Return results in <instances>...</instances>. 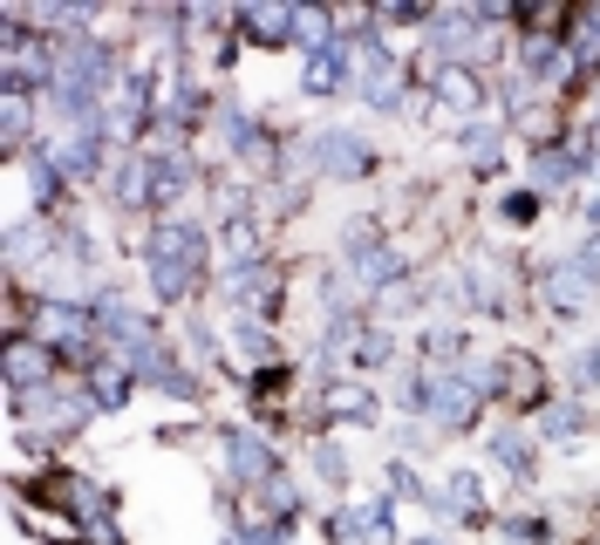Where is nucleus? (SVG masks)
<instances>
[{
  "label": "nucleus",
  "mask_w": 600,
  "mask_h": 545,
  "mask_svg": "<svg viewBox=\"0 0 600 545\" xmlns=\"http://www.w3.org/2000/svg\"><path fill=\"white\" fill-rule=\"evenodd\" d=\"M574 164H580V150H574V144H553V150H540V164H532V184L553 191V184L574 178Z\"/></svg>",
  "instance_id": "4468645a"
},
{
  "label": "nucleus",
  "mask_w": 600,
  "mask_h": 545,
  "mask_svg": "<svg viewBox=\"0 0 600 545\" xmlns=\"http://www.w3.org/2000/svg\"><path fill=\"white\" fill-rule=\"evenodd\" d=\"M423 409H430V423H444V430H464L471 423V416H478V389H471V382L464 375H430L423 382V396H417Z\"/></svg>",
  "instance_id": "f03ea898"
},
{
  "label": "nucleus",
  "mask_w": 600,
  "mask_h": 545,
  "mask_svg": "<svg viewBox=\"0 0 600 545\" xmlns=\"http://www.w3.org/2000/svg\"><path fill=\"white\" fill-rule=\"evenodd\" d=\"M457 355H464V341H457L451 328H437V334H430V362H457Z\"/></svg>",
  "instance_id": "b1692460"
},
{
  "label": "nucleus",
  "mask_w": 600,
  "mask_h": 545,
  "mask_svg": "<svg viewBox=\"0 0 600 545\" xmlns=\"http://www.w3.org/2000/svg\"><path fill=\"white\" fill-rule=\"evenodd\" d=\"M131 375H137L131 362H116V368H97V402H103V409H116L123 396H131Z\"/></svg>",
  "instance_id": "a211bd4d"
},
{
  "label": "nucleus",
  "mask_w": 600,
  "mask_h": 545,
  "mask_svg": "<svg viewBox=\"0 0 600 545\" xmlns=\"http://www.w3.org/2000/svg\"><path fill=\"white\" fill-rule=\"evenodd\" d=\"M491 457H505V470H532V451H525V436H512V430H505V436H491Z\"/></svg>",
  "instance_id": "412c9836"
},
{
  "label": "nucleus",
  "mask_w": 600,
  "mask_h": 545,
  "mask_svg": "<svg viewBox=\"0 0 600 545\" xmlns=\"http://www.w3.org/2000/svg\"><path fill=\"white\" fill-rule=\"evenodd\" d=\"M546 436H580V402H546Z\"/></svg>",
  "instance_id": "aec40b11"
},
{
  "label": "nucleus",
  "mask_w": 600,
  "mask_h": 545,
  "mask_svg": "<svg viewBox=\"0 0 600 545\" xmlns=\"http://www.w3.org/2000/svg\"><path fill=\"white\" fill-rule=\"evenodd\" d=\"M8 382H14L21 396H42L48 382H55V348L35 341V334H14L8 341Z\"/></svg>",
  "instance_id": "7ed1b4c3"
},
{
  "label": "nucleus",
  "mask_w": 600,
  "mask_h": 545,
  "mask_svg": "<svg viewBox=\"0 0 600 545\" xmlns=\"http://www.w3.org/2000/svg\"><path fill=\"white\" fill-rule=\"evenodd\" d=\"M498 382H512V389H505L512 402H540V389H546V375H540V362H532V355H505L498 362Z\"/></svg>",
  "instance_id": "ddd939ff"
},
{
  "label": "nucleus",
  "mask_w": 600,
  "mask_h": 545,
  "mask_svg": "<svg viewBox=\"0 0 600 545\" xmlns=\"http://www.w3.org/2000/svg\"><path fill=\"white\" fill-rule=\"evenodd\" d=\"M587 382H600V348H593V355H587Z\"/></svg>",
  "instance_id": "bb28decb"
},
{
  "label": "nucleus",
  "mask_w": 600,
  "mask_h": 545,
  "mask_svg": "<svg viewBox=\"0 0 600 545\" xmlns=\"http://www.w3.org/2000/svg\"><path fill=\"white\" fill-rule=\"evenodd\" d=\"M593 273H600V246H587L580 260H566V266H553V280H546V294H553V307H580V300L593 294Z\"/></svg>",
  "instance_id": "39448f33"
},
{
  "label": "nucleus",
  "mask_w": 600,
  "mask_h": 545,
  "mask_svg": "<svg viewBox=\"0 0 600 545\" xmlns=\"http://www.w3.org/2000/svg\"><path fill=\"white\" fill-rule=\"evenodd\" d=\"M150 198H171V191H184L192 184V164H184V157H150Z\"/></svg>",
  "instance_id": "2eb2a0df"
},
{
  "label": "nucleus",
  "mask_w": 600,
  "mask_h": 545,
  "mask_svg": "<svg viewBox=\"0 0 600 545\" xmlns=\"http://www.w3.org/2000/svg\"><path fill=\"white\" fill-rule=\"evenodd\" d=\"M35 341H48V348H82L89 341V314L82 307H35Z\"/></svg>",
  "instance_id": "9d476101"
},
{
  "label": "nucleus",
  "mask_w": 600,
  "mask_h": 545,
  "mask_svg": "<svg viewBox=\"0 0 600 545\" xmlns=\"http://www.w3.org/2000/svg\"><path fill=\"white\" fill-rule=\"evenodd\" d=\"M328 409H341V416H369L375 402H369V389H355V382H335V389H328Z\"/></svg>",
  "instance_id": "4be33fe9"
},
{
  "label": "nucleus",
  "mask_w": 600,
  "mask_h": 545,
  "mask_svg": "<svg viewBox=\"0 0 600 545\" xmlns=\"http://www.w3.org/2000/svg\"><path fill=\"white\" fill-rule=\"evenodd\" d=\"M226 457H233V477H239V485H267V477H273V443H267V436L233 430V436H226Z\"/></svg>",
  "instance_id": "0eeeda50"
},
{
  "label": "nucleus",
  "mask_w": 600,
  "mask_h": 545,
  "mask_svg": "<svg viewBox=\"0 0 600 545\" xmlns=\"http://www.w3.org/2000/svg\"><path fill=\"white\" fill-rule=\"evenodd\" d=\"M226 294H233L239 307H252V314H273V307H280V280H273V266L252 260V266H239V273L226 280Z\"/></svg>",
  "instance_id": "6e6552de"
},
{
  "label": "nucleus",
  "mask_w": 600,
  "mask_h": 545,
  "mask_svg": "<svg viewBox=\"0 0 600 545\" xmlns=\"http://www.w3.org/2000/svg\"><path fill=\"white\" fill-rule=\"evenodd\" d=\"M417 545H437V538H417Z\"/></svg>",
  "instance_id": "cd10ccee"
},
{
  "label": "nucleus",
  "mask_w": 600,
  "mask_h": 545,
  "mask_svg": "<svg viewBox=\"0 0 600 545\" xmlns=\"http://www.w3.org/2000/svg\"><path fill=\"white\" fill-rule=\"evenodd\" d=\"M294 42L328 48V42H335V14H328V8H294Z\"/></svg>",
  "instance_id": "dca6fc26"
},
{
  "label": "nucleus",
  "mask_w": 600,
  "mask_h": 545,
  "mask_svg": "<svg viewBox=\"0 0 600 545\" xmlns=\"http://www.w3.org/2000/svg\"><path fill=\"white\" fill-rule=\"evenodd\" d=\"M505 212H512V218H532V212H540V191H512V198H505Z\"/></svg>",
  "instance_id": "393cba45"
},
{
  "label": "nucleus",
  "mask_w": 600,
  "mask_h": 545,
  "mask_svg": "<svg viewBox=\"0 0 600 545\" xmlns=\"http://www.w3.org/2000/svg\"><path fill=\"white\" fill-rule=\"evenodd\" d=\"M205 273V232L199 226H157V239H150V286L165 300H178V294H192V280Z\"/></svg>",
  "instance_id": "f257e3e1"
},
{
  "label": "nucleus",
  "mask_w": 600,
  "mask_h": 545,
  "mask_svg": "<svg viewBox=\"0 0 600 545\" xmlns=\"http://www.w3.org/2000/svg\"><path fill=\"white\" fill-rule=\"evenodd\" d=\"M464 157H471V164H498V123H471V130H464Z\"/></svg>",
  "instance_id": "f3484780"
},
{
  "label": "nucleus",
  "mask_w": 600,
  "mask_h": 545,
  "mask_svg": "<svg viewBox=\"0 0 600 545\" xmlns=\"http://www.w3.org/2000/svg\"><path fill=\"white\" fill-rule=\"evenodd\" d=\"M239 27H246L252 42H267V48H280V42L294 35V8H267V0H260V8H246V14H239Z\"/></svg>",
  "instance_id": "9b49d317"
},
{
  "label": "nucleus",
  "mask_w": 600,
  "mask_h": 545,
  "mask_svg": "<svg viewBox=\"0 0 600 545\" xmlns=\"http://www.w3.org/2000/svg\"><path fill=\"white\" fill-rule=\"evenodd\" d=\"M328 532H335V538H349V545H389V538H396L389 498H383V504H362V511H335Z\"/></svg>",
  "instance_id": "20e7f679"
},
{
  "label": "nucleus",
  "mask_w": 600,
  "mask_h": 545,
  "mask_svg": "<svg viewBox=\"0 0 600 545\" xmlns=\"http://www.w3.org/2000/svg\"><path fill=\"white\" fill-rule=\"evenodd\" d=\"M314 464H321V477H335V485H341V470H349V464H341V451H328V443L314 451Z\"/></svg>",
  "instance_id": "a878e982"
},
{
  "label": "nucleus",
  "mask_w": 600,
  "mask_h": 545,
  "mask_svg": "<svg viewBox=\"0 0 600 545\" xmlns=\"http://www.w3.org/2000/svg\"><path fill=\"white\" fill-rule=\"evenodd\" d=\"M0 130H8V144L27 137V95L21 89H8V103H0Z\"/></svg>",
  "instance_id": "6ab92c4d"
},
{
  "label": "nucleus",
  "mask_w": 600,
  "mask_h": 545,
  "mask_svg": "<svg viewBox=\"0 0 600 545\" xmlns=\"http://www.w3.org/2000/svg\"><path fill=\"white\" fill-rule=\"evenodd\" d=\"M252 396H287V368H260V375H252Z\"/></svg>",
  "instance_id": "5701e85b"
},
{
  "label": "nucleus",
  "mask_w": 600,
  "mask_h": 545,
  "mask_svg": "<svg viewBox=\"0 0 600 545\" xmlns=\"http://www.w3.org/2000/svg\"><path fill=\"white\" fill-rule=\"evenodd\" d=\"M349 55H355V42H341V35H335L328 48H314V61H307V89H314V95L341 89V82L355 76V61H349Z\"/></svg>",
  "instance_id": "1a4fd4ad"
},
{
  "label": "nucleus",
  "mask_w": 600,
  "mask_h": 545,
  "mask_svg": "<svg viewBox=\"0 0 600 545\" xmlns=\"http://www.w3.org/2000/svg\"><path fill=\"white\" fill-rule=\"evenodd\" d=\"M314 164L335 171V178H362V171H369V144H362L355 130H328L321 144H314Z\"/></svg>",
  "instance_id": "423d86ee"
},
{
  "label": "nucleus",
  "mask_w": 600,
  "mask_h": 545,
  "mask_svg": "<svg viewBox=\"0 0 600 545\" xmlns=\"http://www.w3.org/2000/svg\"><path fill=\"white\" fill-rule=\"evenodd\" d=\"M430 76H437V95H444L451 110H478L485 103V89H478L471 69H444V61H430Z\"/></svg>",
  "instance_id": "f8f14e48"
}]
</instances>
